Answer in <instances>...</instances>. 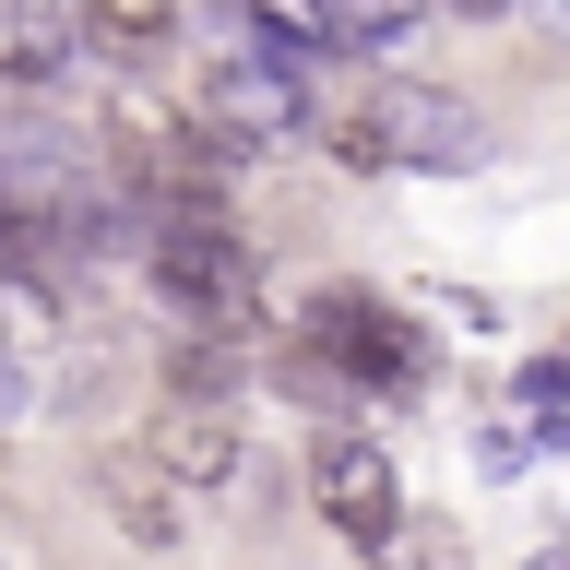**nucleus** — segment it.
<instances>
[{"mask_svg":"<svg viewBox=\"0 0 570 570\" xmlns=\"http://www.w3.org/2000/svg\"><path fill=\"white\" fill-rule=\"evenodd\" d=\"M333 155L345 167H475L488 131L452 83H368L356 107H333Z\"/></svg>","mask_w":570,"mask_h":570,"instance_id":"f257e3e1","label":"nucleus"},{"mask_svg":"<svg viewBox=\"0 0 570 570\" xmlns=\"http://www.w3.org/2000/svg\"><path fill=\"white\" fill-rule=\"evenodd\" d=\"M297 345L333 368L345 392H416L428 381V333L404 309H381V297H356V285H333V297H309V321H297Z\"/></svg>","mask_w":570,"mask_h":570,"instance_id":"f03ea898","label":"nucleus"},{"mask_svg":"<svg viewBox=\"0 0 570 570\" xmlns=\"http://www.w3.org/2000/svg\"><path fill=\"white\" fill-rule=\"evenodd\" d=\"M155 285L178 297V321H249V249L214 226V214H167L155 226Z\"/></svg>","mask_w":570,"mask_h":570,"instance_id":"7ed1b4c3","label":"nucleus"},{"mask_svg":"<svg viewBox=\"0 0 570 570\" xmlns=\"http://www.w3.org/2000/svg\"><path fill=\"white\" fill-rule=\"evenodd\" d=\"M309 499H321V523L333 534H356L368 559L392 547V523H404V488H392V452L381 440H356V428H333L309 452Z\"/></svg>","mask_w":570,"mask_h":570,"instance_id":"20e7f679","label":"nucleus"},{"mask_svg":"<svg viewBox=\"0 0 570 570\" xmlns=\"http://www.w3.org/2000/svg\"><path fill=\"white\" fill-rule=\"evenodd\" d=\"M83 475H96V511L131 534V547H178V534H190V499H178V475L142 452V440H107Z\"/></svg>","mask_w":570,"mask_h":570,"instance_id":"39448f33","label":"nucleus"},{"mask_svg":"<svg viewBox=\"0 0 570 570\" xmlns=\"http://www.w3.org/2000/svg\"><path fill=\"white\" fill-rule=\"evenodd\" d=\"M83 48V0H0V96H48Z\"/></svg>","mask_w":570,"mask_h":570,"instance_id":"423d86ee","label":"nucleus"},{"mask_svg":"<svg viewBox=\"0 0 570 570\" xmlns=\"http://www.w3.org/2000/svg\"><path fill=\"white\" fill-rule=\"evenodd\" d=\"M142 452L167 463V475H178V499H190V488H226V475H238V428L214 416V404H167Z\"/></svg>","mask_w":570,"mask_h":570,"instance_id":"0eeeda50","label":"nucleus"},{"mask_svg":"<svg viewBox=\"0 0 570 570\" xmlns=\"http://www.w3.org/2000/svg\"><path fill=\"white\" fill-rule=\"evenodd\" d=\"M83 24H96V48H119V60H155L178 36V0H83Z\"/></svg>","mask_w":570,"mask_h":570,"instance_id":"6e6552de","label":"nucleus"},{"mask_svg":"<svg viewBox=\"0 0 570 570\" xmlns=\"http://www.w3.org/2000/svg\"><path fill=\"white\" fill-rule=\"evenodd\" d=\"M226 392H238L226 345H203V333H178V345H167V404H214V416H226Z\"/></svg>","mask_w":570,"mask_h":570,"instance_id":"1a4fd4ad","label":"nucleus"},{"mask_svg":"<svg viewBox=\"0 0 570 570\" xmlns=\"http://www.w3.org/2000/svg\"><path fill=\"white\" fill-rule=\"evenodd\" d=\"M404 24H416V0H321V36L333 48H392Z\"/></svg>","mask_w":570,"mask_h":570,"instance_id":"9d476101","label":"nucleus"},{"mask_svg":"<svg viewBox=\"0 0 570 570\" xmlns=\"http://www.w3.org/2000/svg\"><path fill=\"white\" fill-rule=\"evenodd\" d=\"M381 570H463V534L440 523V511H404L392 547H381Z\"/></svg>","mask_w":570,"mask_h":570,"instance_id":"9b49d317","label":"nucleus"},{"mask_svg":"<svg viewBox=\"0 0 570 570\" xmlns=\"http://www.w3.org/2000/svg\"><path fill=\"white\" fill-rule=\"evenodd\" d=\"M523 570H570V547H534V559H523Z\"/></svg>","mask_w":570,"mask_h":570,"instance_id":"f8f14e48","label":"nucleus"},{"mask_svg":"<svg viewBox=\"0 0 570 570\" xmlns=\"http://www.w3.org/2000/svg\"><path fill=\"white\" fill-rule=\"evenodd\" d=\"M452 12H475V24H488V12H511V0H452Z\"/></svg>","mask_w":570,"mask_h":570,"instance_id":"ddd939ff","label":"nucleus"}]
</instances>
